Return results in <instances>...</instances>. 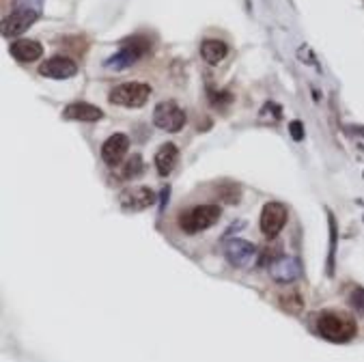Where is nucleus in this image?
Listing matches in <instances>:
<instances>
[{
	"mask_svg": "<svg viewBox=\"0 0 364 362\" xmlns=\"http://www.w3.org/2000/svg\"><path fill=\"white\" fill-rule=\"evenodd\" d=\"M317 332L330 343H347L358 334L356 320L340 310H322L317 315Z\"/></svg>",
	"mask_w": 364,
	"mask_h": 362,
	"instance_id": "1",
	"label": "nucleus"
},
{
	"mask_svg": "<svg viewBox=\"0 0 364 362\" xmlns=\"http://www.w3.org/2000/svg\"><path fill=\"white\" fill-rule=\"evenodd\" d=\"M151 50V41L143 35H134L132 39H125L121 43V50L117 54H112L104 67L106 70H115V72H121V70H127L134 63H139L147 52Z\"/></svg>",
	"mask_w": 364,
	"mask_h": 362,
	"instance_id": "2",
	"label": "nucleus"
},
{
	"mask_svg": "<svg viewBox=\"0 0 364 362\" xmlns=\"http://www.w3.org/2000/svg\"><path fill=\"white\" fill-rule=\"evenodd\" d=\"M220 216H222V210L218 205H196L188 212L179 214V229L188 235H194L214 226L220 220Z\"/></svg>",
	"mask_w": 364,
	"mask_h": 362,
	"instance_id": "3",
	"label": "nucleus"
},
{
	"mask_svg": "<svg viewBox=\"0 0 364 362\" xmlns=\"http://www.w3.org/2000/svg\"><path fill=\"white\" fill-rule=\"evenodd\" d=\"M151 95V86L145 82H123L117 84L115 88L110 90V104L115 106H125V108H141L147 104Z\"/></svg>",
	"mask_w": 364,
	"mask_h": 362,
	"instance_id": "4",
	"label": "nucleus"
},
{
	"mask_svg": "<svg viewBox=\"0 0 364 362\" xmlns=\"http://www.w3.org/2000/svg\"><path fill=\"white\" fill-rule=\"evenodd\" d=\"M188 117L175 102H160L153 108V123L171 134H177L179 129H184Z\"/></svg>",
	"mask_w": 364,
	"mask_h": 362,
	"instance_id": "5",
	"label": "nucleus"
},
{
	"mask_svg": "<svg viewBox=\"0 0 364 362\" xmlns=\"http://www.w3.org/2000/svg\"><path fill=\"white\" fill-rule=\"evenodd\" d=\"M224 257L233 267L248 269L250 265L255 263L257 246L253 242H246V239H231V242H226V246H224Z\"/></svg>",
	"mask_w": 364,
	"mask_h": 362,
	"instance_id": "6",
	"label": "nucleus"
},
{
	"mask_svg": "<svg viewBox=\"0 0 364 362\" xmlns=\"http://www.w3.org/2000/svg\"><path fill=\"white\" fill-rule=\"evenodd\" d=\"M287 216H289V212H287V207L283 205V203H267V205L263 207V212H261V231H263V235H267V237H276L280 231H283V226L287 224Z\"/></svg>",
	"mask_w": 364,
	"mask_h": 362,
	"instance_id": "7",
	"label": "nucleus"
},
{
	"mask_svg": "<svg viewBox=\"0 0 364 362\" xmlns=\"http://www.w3.org/2000/svg\"><path fill=\"white\" fill-rule=\"evenodd\" d=\"M39 74L50 80H67L78 74V65L70 56H52L39 65Z\"/></svg>",
	"mask_w": 364,
	"mask_h": 362,
	"instance_id": "8",
	"label": "nucleus"
},
{
	"mask_svg": "<svg viewBox=\"0 0 364 362\" xmlns=\"http://www.w3.org/2000/svg\"><path fill=\"white\" fill-rule=\"evenodd\" d=\"M302 274V267H300V261L293 259V257H285V255H278L274 261L269 263V276L274 283H280V285H289L293 281H298Z\"/></svg>",
	"mask_w": 364,
	"mask_h": 362,
	"instance_id": "9",
	"label": "nucleus"
},
{
	"mask_svg": "<svg viewBox=\"0 0 364 362\" xmlns=\"http://www.w3.org/2000/svg\"><path fill=\"white\" fill-rule=\"evenodd\" d=\"M39 17H41V13L31 11V9H13L11 15H7L5 22H3V35L5 37H17L24 31H29Z\"/></svg>",
	"mask_w": 364,
	"mask_h": 362,
	"instance_id": "10",
	"label": "nucleus"
},
{
	"mask_svg": "<svg viewBox=\"0 0 364 362\" xmlns=\"http://www.w3.org/2000/svg\"><path fill=\"white\" fill-rule=\"evenodd\" d=\"M119 203L125 212H143L155 203V192L145 186L127 188L119 194Z\"/></svg>",
	"mask_w": 364,
	"mask_h": 362,
	"instance_id": "11",
	"label": "nucleus"
},
{
	"mask_svg": "<svg viewBox=\"0 0 364 362\" xmlns=\"http://www.w3.org/2000/svg\"><path fill=\"white\" fill-rule=\"evenodd\" d=\"M129 149V139L125 134H112L110 139L102 145V157L108 166H119Z\"/></svg>",
	"mask_w": 364,
	"mask_h": 362,
	"instance_id": "12",
	"label": "nucleus"
},
{
	"mask_svg": "<svg viewBox=\"0 0 364 362\" xmlns=\"http://www.w3.org/2000/svg\"><path fill=\"white\" fill-rule=\"evenodd\" d=\"M9 52L17 63H33L43 56V45L35 39H15Z\"/></svg>",
	"mask_w": 364,
	"mask_h": 362,
	"instance_id": "13",
	"label": "nucleus"
},
{
	"mask_svg": "<svg viewBox=\"0 0 364 362\" xmlns=\"http://www.w3.org/2000/svg\"><path fill=\"white\" fill-rule=\"evenodd\" d=\"M63 117H65V119H72V121H86V123H93V121H100V119L104 117V112H102V108H97V106H93V104L76 102V104L65 106Z\"/></svg>",
	"mask_w": 364,
	"mask_h": 362,
	"instance_id": "14",
	"label": "nucleus"
},
{
	"mask_svg": "<svg viewBox=\"0 0 364 362\" xmlns=\"http://www.w3.org/2000/svg\"><path fill=\"white\" fill-rule=\"evenodd\" d=\"M177 162H179V149L173 143H166V145H162L160 149H157L155 168L162 177H168L173 173V168L177 166Z\"/></svg>",
	"mask_w": 364,
	"mask_h": 362,
	"instance_id": "15",
	"label": "nucleus"
},
{
	"mask_svg": "<svg viewBox=\"0 0 364 362\" xmlns=\"http://www.w3.org/2000/svg\"><path fill=\"white\" fill-rule=\"evenodd\" d=\"M226 54H229V45L222 39H205L200 43V56L209 65H220L226 58Z\"/></svg>",
	"mask_w": 364,
	"mask_h": 362,
	"instance_id": "16",
	"label": "nucleus"
},
{
	"mask_svg": "<svg viewBox=\"0 0 364 362\" xmlns=\"http://www.w3.org/2000/svg\"><path fill=\"white\" fill-rule=\"evenodd\" d=\"M119 166H121L119 168V177L129 181V179L139 177L143 173V157L139 153H134L129 160H125V164H119Z\"/></svg>",
	"mask_w": 364,
	"mask_h": 362,
	"instance_id": "17",
	"label": "nucleus"
},
{
	"mask_svg": "<svg viewBox=\"0 0 364 362\" xmlns=\"http://www.w3.org/2000/svg\"><path fill=\"white\" fill-rule=\"evenodd\" d=\"M328 224H330V255H328V276L334 274V255H336V220L328 212Z\"/></svg>",
	"mask_w": 364,
	"mask_h": 362,
	"instance_id": "18",
	"label": "nucleus"
},
{
	"mask_svg": "<svg viewBox=\"0 0 364 362\" xmlns=\"http://www.w3.org/2000/svg\"><path fill=\"white\" fill-rule=\"evenodd\" d=\"M280 300H283V308L289 310V313H300L302 306H304V300H302V296H300L298 291L287 293V296H283Z\"/></svg>",
	"mask_w": 364,
	"mask_h": 362,
	"instance_id": "19",
	"label": "nucleus"
},
{
	"mask_svg": "<svg viewBox=\"0 0 364 362\" xmlns=\"http://www.w3.org/2000/svg\"><path fill=\"white\" fill-rule=\"evenodd\" d=\"M239 188L237 186H233V184H226V186H222L220 188V196L226 200V203H237L239 200Z\"/></svg>",
	"mask_w": 364,
	"mask_h": 362,
	"instance_id": "20",
	"label": "nucleus"
},
{
	"mask_svg": "<svg viewBox=\"0 0 364 362\" xmlns=\"http://www.w3.org/2000/svg\"><path fill=\"white\" fill-rule=\"evenodd\" d=\"M13 9H31V11L41 13L43 0H13Z\"/></svg>",
	"mask_w": 364,
	"mask_h": 362,
	"instance_id": "21",
	"label": "nucleus"
},
{
	"mask_svg": "<svg viewBox=\"0 0 364 362\" xmlns=\"http://www.w3.org/2000/svg\"><path fill=\"white\" fill-rule=\"evenodd\" d=\"M349 304L356 310H364V289L362 287H354L349 293Z\"/></svg>",
	"mask_w": 364,
	"mask_h": 362,
	"instance_id": "22",
	"label": "nucleus"
},
{
	"mask_svg": "<svg viewBox=\"0 0 364 362\" xmlns=\"http://www.w3.org/2000/svg\"><path fill=\"white\" fill-rule=\"evenodd\" d=\"M289 134H291L293 141L300 143L304 139V125H302V121H291L289 123Z\"/></svg>",
	"mask_w": 364,
	"mask_h": 362,
	"instance_id": "23",
	"label": "nucleus"
},
{
	"mask_svg": "<svg viewBox=\"0 0 364 362\" xmlns=\"http://www.w3.org/2000/svg\"><path fill=\"white\" fill-rule=\"evenodd\" d=\"M351 129H354L356 134H364V127H351Z\"/></svg>",
	"mask_w": 364,
	"mask_h": 362,
	"instance_id": "24",
	"label": "nucleus"
}]
</instances>
